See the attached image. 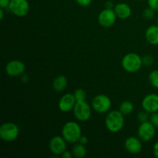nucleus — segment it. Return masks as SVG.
<instances>
[{"instance_id":"1","label":"nucleus","mask_w":158,"mask_h":158,"mask_svg":"<svg viewBox=\"0 0 158 158\" xmlns=\"http://www.w3.org/2000/svg\"><path fill=\"white\" fill-rule=\"evenodd\" d=\"M62 136L67 143H76L79 142L82 136V129L79 123L69 121L65 123L62 128Z\"/></svg>"},{"instance_id":"2","label":"nucleus","mask_w":158,"mask_h":158,"mask_svg":"<svg viewBox=\"0 0 158 158\" xmlns=\"http://www.w3.org/2000/svg\"><path fill=\"white\" fill-rule=\"evenodd\" d=\"M105 125L109 131L117 133L124 126V115L120 110H112L106 115Z\"/></svg>"},{"instance_id":"3","label":"nucleus","mask_w":158,"mask_h":158,"mask_svg":"<svg viewBox=\"0 0 158 158\" xmlns=\"http://www.w3.org/2000/svg\"><path fill=\"white\" fill-rule=\"evenodd\" d=\"M121 65L125 71L134 73L140 70L141 68L143 65L142 58L135 52H130L122 59Z\"/></svg>"},{"instance_id":"4","label":"nucleus","mask_w":158,"mask_h":158,"mask_svg":"<svg viewBox=\"0 0 158 158\" xmlns=\"http://www.w3.org/2000/svg\"><path fill=\"white\" fill-rule=\"evenodd\" d=\"M19 134V128L15 123L7 122L0 127V137L5 142H12Z\"/></svg>"},{"instance_id":"5","label":"nucleus","mask_w":158,"mask_h":158,"mask_svg":"<svg viewBox=\"0 0 158 158\" xmlns=\"http://www.w3.org/2000/svg\"><path fill=\"white\" fill-rule=\"evenodd\" d=\"M73 110L76 119L82 122L87 121L92 114V109L86 100L77 101Z\"/></svg>"},{"instance_id":"6","label":"nucleus","mask_w":158,"mask_h":158,"mask_svg":"<svg viewBox=\"0 0 158 158\" xmlns=\"http://www.w3.org/2000/svg\"><path fill=\"white\" fill-rule=\"evenodd\" d=\"M112 101L108 96L99 94L92 100L93 109L99 114H105L110 110Z\"/></svg>"},{"instance_id":"7","label":"nucleus","mask_w":158,"mask_h":158,"mask_svg":"<svg viewBox=\"0 0 158 158\" xmlns=\"http://www.w3.org/2000/svg\"><path fill=\"white\" fill-rule=\"evenodd\" d=\"M8 9L15 16L24 17L29 13L30 6L27 0H11Z\"/></svg>"},{"instance_id":"8","label":"nucleus","mask_w":158,"mask_h":158,"mask_svg":"<svg viewBox=\"0 0 158 158\" xmlns=\"http://www.w3.org/2000/svg\"><path fill=\"white\" fill-rule=\"evenodd\" d=\"M138 137L142 141H151L154 137L156 134V127L151 121H146L140 123L138 127Z\"/></svg>"},{"instance_id":"9","label":"nucleus","mask_w":158,"mask_h":158,"mask_svg":"<svg viewBox=\"0 0 158 158\" xmlns=\"http://www.w3.org/2000/svg\"><path fill=\"white\" fill-rule=\"evenodd\" d=\"M114 9H105L100 12L98 15V23L101 26L104 28H110L114 25L117 20Z\"/></svg>"},{"instance_id":"10","label":"nucleus","mask_w":158,"mask_h":158,"mask_svg":"<svg viewBox=\"0 0 158 158\" xmlns=\"http://www.w3.org/2000/svg\"><path fill=\"white\" fill-rule=\"evenodd\" d=\"M66 143L67 142L63 136H55L49 140V150L54 155L62 156V154L66 151Z\"/></svg>"},{"instance_id":"11","label":"nucleus","mask_w":158,"mask_h":158,"mask_svg":"<svg viewBox=\"0 0 158 158\" xmlns=\"http://www.w3.org/2000/svg\"><path fill=\"white\" fill-rule=\"evenodd\" d=\"M26 65L23 61L13 60L9 61L6 66V73L10 77H19L24 73Z\"/></svg>"},{"instance_id":"12","label":"nucleus","mask_w":158,"mask_h":158,"mask_svg":"<svg viewBox=\"0 0 158 158\" xmlns=\"http://www.w3.org/2000/svg\"><path fill=\"white\" fill-rule=\"evenodd\" d=\"M142 107L149 114L158 111V94H150L142 100Z\"/></svg>"},{"instance_id":"13","label":"nucleus","mask_w":158,"mask_h":158,"mask_svg":"<svg viewBox=\"0 0 158 158\" xmlns=\"http://www.w3.org/2000/svg\"><path fill=\"white\" fill-rule=\"evenodd\" d=\"M77 100L73 94H66L60 98L59 101V109L63 113H67L73 110Z\"/></svg>"},{"instance_id":"14","label":"nucleus","mask_w":158,"mask_h":158,"mask_svg":"<svg viewBox=\"0 0 158 158\" xmlns=\"http://www.w3.org/2000/svg\"><path fill=\"white\" fill-rule=\"evenodd\" d=\"M142 140L135 137H130L126 139L124 146L127 151L132 154H139L142 151Z\"/></svg>"},{"instance_id":"15","label":"nucleus","mask_w":158,"mask_h":158,"mask_svg":"<svg viewBox=\"0 0 158 158\" xmlns=\"http://www.w3.org/2000/svg\"><path fill=\"white\" fill-rule=\"evenodd\" d=\"M114 9L117 18L120 19H127L130 18L131 13H132L131 6L124 2H120L116 5Z\"/></svg>"},{"instance_id":"16","label":"nucleus","mask_w":158,"mask_h":158,"mask_svg":"<svg viewBox=\"0 0 158 158\" xmlns=\"http://www.w3.org/2000/svg\"><path fill=\"white\" fill-rule=\"evenodd\" d=\"M146 40L151 45H158V25H153L148 27L145 32Z\"/></svg>"},{"instance_id":"17","label":"nucleus","mask_w":158,"mask_h":158,"mask_svg":"<svg viewBox=\"0 0 158 158\" xmlns=\"http://www.w3.org/2000/svg\"><path fill=\"white\" fill-rule=\"evenodd\" d=\"M68 85V80L63 75H60L54 79L52 82V87L56 92H62L66 88Z\"/></svg>"},{"instance_id":"18","label":"nucleus","mask_w":158,"mask_h":158,"mask_svg":"<svg viewBox=\"0 0 158 158\" xmlns=\"http://www.w3.org/2000/svg\"><path fill=\"white\" fill-rule=\"evenodd\" d=\"M73 154L77 158H83L86 155V148L85 145L80 143H77L73 148Z\"/></svg>"},{"instance_id":"19","label":"nucleus","mask_w":158,"mask_h":158,"mask_svg":"<svg viewBox=\"0 0 158 158\" xmlns=\"http://www.w3.org/2000/svg\"><path fill=\"white\" fill-rule=\"evenodd\" d=\"M119 109H120L119 110L124 116L130 115L134 110V104L130 100H125V101L122 102Z\"/></svg>"},{"instance_id":"20","label":"nucleus","mask_w":158,"mask_h":158,"mask_svg":"<svg viewBox=\"0 0 158 158\" xmlns=\"http://www.w3.org/2000/svg\"><path fill=\"white\" fill-rule=\"evenodd\" d=\"M148 80L151 86L158 89V69H154L150 73L148 76Z\"/></svg>"},{"instance_id":"21","label":"nucleus","mask_w":158,"mask_h":158,"mask_svg":"<svg viewBox=\"0 0 158 158\" xmlns=\"http://www.w3.org/2000/svg\"><path fill=\"white\" fill-rule=\"evenodd\" d=\"M74 96L77 101H84L86 99V93L83 89H77L74 92Z\"/></svg>"},{"instance_id":"22","label":"nucleus","mask_w":158,"mask_h":158,"mask_svg":"<svg viewBox=\"0 0 158 158\" xmlns=\"http://www.w3.org/2000/svg\"><path fill=\"white\" fill-rule=\"evenodd\" d=\"M154 15H155V10H154V9L151 7L145 9L143 12V17H144L146 19H151L154 18Z\"/></svg>"},{"instance_id":"23","label":"nucleus","mask_w":158,"mask_h":158,"mask_svg":"<svg viewBox=\"0 0 158 158\" xmlns=\"http://www.w3.org/2000/svg\"><path fill=\"white\" fill-rule=\"evenodd\" d=\"M148 114H149V113L147 112L144 110H143V111L139 112L138 114H137V119H138L139 122H140V123H143V122L148 121V119H150Z\"/></svg>"},{"instance_id":"24","label":"nucleus","mask_w":158,"mask_h":158,"mask_svg":"<svg viewBox=\"0 0 158 158\" xmlns=\"http://www.w3.org/2000/svg\"><path fill=\"white\" fill-rule=\"evenodd\" d=\"M154 62V58L150 55H145L142 57V63H143V65H144L146 66H151V65H153Z\"/></svg>"},{"instance_id":"25","label":"nucleus","mask_w":158,"mask_h":158,"mask_svg":"<svg viewBox=\"0 0 158 158\" xmlns=\"http://www.w3.org/2000/svg\"><path fill=\"white\" fill-rule=\"evenodd\" d=\"M150 121L154 125L156 128H158V112L151 114V117H150Z\"/></svg>"},{"instance_id":"26","label":"nucleus","mask_w":158,"mask_h":158,"mask_svg":"<svg viewBox=\"0 0 158 158\" xmlns=\"http://www.w3.org/2000/svg\"><path fill=\"white\" fill-rule=\"evenodd\" d=\"M148 3L149 7L158 12V0H148Z\"/></svg>"},{"instance_id":"27","label":"nucleus","mask_w":158,"mask_h":158,"mask_svg":"<svg viewBox=\"0 0 158 158\" xmlns=\"http://www.w3.org/2000/svg\"><path fill=\"white\" fill-rule=\"evenodd\" d=\"M76 2H77V4L80 5V6H83V7H86V6H89L92 2V0H76Z\"/></svg>"},{"instance_id":"28","label":"nucleus","mask_w":158,"mask_h":158,"mask_svg":"<svg viewBox=\"0 0 158 158\" xmlns=\"http://www.w3.org/2000/svg\"><path fill=\"white\" fill-rule=\"evenodd\" d=\"M10 1L11 0H0V7H1L2 9L9 8Z\"/></svg>"},{"instance_id":"29","label":"nucleus","mask_w":158,"mask_h":158,"mask_svg":"<svg viewBox=\"0 0 158 158\" xmlns=\"http://www.w3.org/2000/svg\"><path fill=\"white\" fill-rule=\"evenodd\" d=\"M79 143H81V144H83V145L87 144L88 138L86 137V136H83V135H82L81 137H80V140H79Z\"/></svg>"},{"instance_id":"30","label":"nucleus","mask_w":158,"mask_h":158,"mask_svg":"<svg viewBox=\"0 0 158 158\" xmlns=\"http://www.w3.org/2000/svg\"><path fill=\"white\" fill-rule=\"evenodd\" d=\"M73 155V153H71L70 151H66L63 154H62V157L63 158H72Z\"/></svg>"},{"instance_id":"31","label":"nucleus","mask_w":158,"mask_h":158,"mask_svg":"<svg viewBox=\"0 0 158 158\" xmlns=\"http://www.w3.org/2000/svg\"><path fill=\"white\" fill-rule=\"evenodd\" d=\"M153 152H154V155L158 158V141L156 142L155 144H154V148H153Z\"/></svg>"},{"instance_id":"32","label":"nucleus","mask_w":158,"mask_h":158,"mask_svg":"<svg viewBox=\"0 0 158 158\" xmlns=\"http://www.w3.org/2000/svg\"><path fill=\"white\" fill-rule=\"evenodd\" d=\"M105 7H106V9H113L114 7V3L111 1H107L105 3Z\"/></svg>"},{"instance_id":"33","label":"nucleus","mask_w":158,"mask_h":158,"mask_svg":"<svg viewBox=\"0 0 158 158\" xmlns=\"http://www.w3.org/2000/svg\"><path fill=\"white\" fill-rule=\"evenodd\" d=\"M3 18H4V11H3V9H0V19L2 20Z\"/></svg>"},{"instance_id":"34","label":"nucleus","mask_w":158,"mask_h":158,"mask_svg":"<svg viewBox=\"0 0 158 158\" xmlns=\"http://www.w3.org/2000/svg\"><path fill=\"white\" fill-rule=\"evenodd\" d=\"M157 24H158V17H157Z\"/></svg>"},{"instance_id":"35","label":"nucleus","mask_w":158,"mask_h":158,"mask_svg":"<svg viewBox=\"0 0 158 158\" xmlns=\"http://www.w3.org/2000/svg\"><path fill=\"white\" fill-rule=\"evenodd\" d=\"M139 1H143V0H139Z\"/></svg>"}]
</instances>
